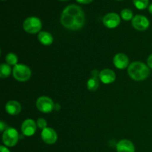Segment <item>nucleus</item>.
Segmentation results:
<instances>
[{"instance_id":"29","label":"nucleus","mask_w":152,"mask_h":152,"mask_svg":"<svg viewBox=\"0 0 152 152\" xmlns=\"http://www.w3.org/2000/svg\"><path fill=\"white\" fill-rule=\"evenodd\" d=\"M117 1H122V0H117Z\"/></svg>"},{"instance_id":"19","label":"nucleus","mask_w":152,"mask_h":152,"mask_svg":"<svg viewBox=\"0 0 152 152\" xmlns=\"http://www.w3.org/2000/svg\"><path fill=\"white\" fill-rule=\"evenodd\" d=\"M134 4L139 10H144L148 7L149 0H133Z\"/></svg>"},{"instance_id":"3","label":"nucleus","mask_w":152,"mask_h":152,"mask_svg":"<svg viewBox=\"0 0 152 152\" xmlns=\"http://www.w3.org/2000/svg\"><path fill=\"white\" fill-rule=\"evenodd\" d=\"M13 76L17 81L26 82L31 78V70L27 65L17 64L13 68Z\"/></svg>"},{"instance_id":"11","label":"nucleus","mask_w":152,"mask_h":152,"mask_svg":"<svg viewBox=\"0 0 152 152\" xmlns=\"http://www.w3.org/2000/svg\"><path fill=\"white\" fill-rule=\"evenodd\" d=\"M114 66L118 69H125L129 66V59L126 54L119 53L114 56L113 59Z\"/></svg>"},{"instance_id":"28","label":"nucleus","mask_w":152,"mask_h":152,"mask_svg":"<svg viewBox=\"0 0 152 152\" xmlns=\"http://www.w3.org/2000/svg\"><path fill=\"white\" fill-rule=\"evenodd\" d=\"M59 1H68V0H59Z\"/></svg>"},{"instance_id":"12","label":"nucleus","mask_w":152,"mask_h":152,"mask_svg":"<svg viewBox=\"0 0 152 152\" xmlns=\"http://www.w3.org/2000/svg\"><path fill=\"white\" fill-rule=\"evenodd\" d=\"M99 78L104 84H111L115 81L116 74L112 70L107 68V69H103L99 72Z\"/></svg>"},{"instance_id":"14","label":"nucleus","mask_w":152,"mask_h":152,"mask_svg":"<svg viewBox=\"0 0 152 152\" xmlns=\"http://www.w3.org/2000/svg\"><path fill=\"white\" fill-rule=\"evenodd\" d=\"M5 111L10 115H17L22 111V106L17 101L10 100L6 103Z\"/></svg>"},{"instance_id":"2","label":"nucleus","mask_w":152,"mask_h":152,"mask_svg":"<svg viewBox=\"0 0 152 152\" xmlns=\"http://www.w3.org/2000/svg\"><path fill=\"white\" fill-rule=\"evenodd\" d=\"M128 74L132 80L142 81L148 77L150 71L148 66L145 64L141 62H134L129 65Z\"/></svg>"},{"instance_id":"4","label":"nucleus","mask_w":152,"mask_h":152,"mask_svg":"<svg viewBox=\"0 0 152 152\" xmlns=\"http://www.w3.org/2000/svg\"><path fill=\"white\" fill-rule=\"evenodd\" d=\"M42 24L41 20L36 16L28 17L23 22V29L27 33L31 34H35L39 32L42 29Z\"/></svg>"},{"instance_id":"30","label":"nucleus","mask_w":152,"mask_h":152,"mask_svg":"<svg viewBox=\"0 0 152 152\" xmlns=\"http://www.w3.org/2000/svg\"><path fill=\"white\" fill-rule=\"evenodd\" d=\"M3 1H4V0H3Z\"/></svg>"},{"instance_id":"25","label":"nucleus","mask_w":152,"mask_h":152,"mask_svg":"<svg viewBox=\"0 0 152 152\" xmlns=\"http://www.w3.org/2000/svg\"><path fill=\"white\" fill-rule=\"evenodd\" d=\"M0 152H10V151L6 146L1 145V146H0Z\"/></svg>"},{"instance_id":"20","label":"nucleus","mask_w":152,"mask_h":152,"mask_svg":"<svg viewBox=\"0 0 152 152\" xmlns=\"http://www.w3.org/2000/svg\"><path fill=\"white\" fill-rule=\"evenodd\" d=\"M121 17L123 19L126 21H130L131 19H133V13L130 9H123L121 11Z\"/></svg>"},{"instance_id":"5","label":"nucleus","mask_w":152,"mask_h":152,"mask_svg":"<svg viewBox=\"0 0 152 152\" xmlns=\"http://www.w3.org/2000/svg\"><path fill=\"white\" fill-rule=\"evenodd\" d=\"M19 133L13 128H7L2 135L3 143L7 147H13L19 141Z\"/></svg>"},{"instance_id":"27","label":"nucleus","mask_w":152,"mask_h":152,"mask_svg":"<svg viewBox=\"0 0 152 152\" xmlns=\"http://www.w3.org/2000/svg\"><path fill=\"white\" fill-rule=\"evenodd\" d=\"M59 108H60V105H55V108H54V109L59 110Z\"/></svg>"},{"instance_id":"21","label":"nucleus","mask_w":152,"mask_h":152,"mask_svg":"<svg viewBox=\"0 0 152 152\" xmlns=\"http://www.w3.org/2000/svg\"><path fill=\"white\" fill-rule=\"evenodd\" d=\"M37 126L40 129H45L47 128V121L44 118H39L37 121Z\"/></svg>"},{"instance_id":"22","label":"nucleus","mask_w":152,"mask_h":152,"mask_svg":"<svg viewBox=\"0 0 152 152\" xmlns=\"http://www.w3.org/2000/svg\"><path fill=\"white\" fill-rule=\"evenodd\" d=\"M7 129V124L3 121L0 122V132H4Z\"/></svg>"},{"instance_id":"13","label":"nucleus","mask_w":152,"mask_h":152,"mask_svg":"<svg viewBox=\"0 0 152 152\" xmlns=\"http://www.w3.org/2000/svg\"><path fill=\"white\" fill-rule=\"evenodd\" d=\"M117 152H135L133 142L129 140H122L116 145Z\"/></svg>"},{"instance_id":"18","label":"nucleus","mask_w":152,"mask_h":152,"mask_svg":"<svg viewBox=\"0 0 152 152\" xmlns=\"http://www.w3.org/2000/svg\"><path fill=\"white\" fill-rule=\"evenodd\" d=\"M5 61L7 62V64H8L9 65H17L18 62V56H16L15 53H9L6 55L5 56Z\"/></svg>"},{"instance_id":"1","label":"nucleus","mask_w":152,"mask_h":152,"mask_svg":"<svg viewBox=\"0 0 152 152\" xmlns=\"http://www.w3.org/2000/svg\"><path fill=\"white\" fill-rule=\"evenodd\" d=\"M60 22L67 29L77 31L84 26L86 22L85 13L80 6L70 4L62 11Z\"/></svg>"},{"instance_id":"16","label":"nucleus","mask_w":152,"mask_h":152,"mask_svg":"<svg viewBox=\"0 0 152 152\" xmlns=\"http://www.w3.org/2000/svg\"><path fill=\"white\" fill-rule=\"evenodd\" d=\"M99 86V82L98 77H91L87 82V88L91 91H95L97 90Z\"/></svg>"},{"instance_id":"23","label":"nucleus","mask_w":152,"mask_h":152,"mask_svg":"<svg viewBox=\"0 0 152 152\" xmlns=\"http://www.w3.org/2000/svg\"><path fill=\"white\" fill-rule=\"evenodd\" d=\"M147 65L148 66V68L152 69V53L148 56V59H147Z\"/></svg>"},{"instance_id":"26","label":"nucleus","mask_w":152,"mask_h":152,"mask_svg":"<svg viewBox=\"0 0 152 152\" xmlns=\"http://www.w3.org/2000/svg\"><path fill=\"white\" fill-rule=\"evenodd\" d=\"M148 11H149V13H151V14H152V4H151L148 6Z\"/></svg>"},{"instance_id":"24","label":"nucleus","mask_w":152,"mask_h":152,"mask_svg":"<svg viewBox=\"0 0 152 152\" xmlns=\"http://www.w3.org/2000/svg\"><path fill=\"white\" fill-rule=\"evenodd\" d=\"M76 1H77V2L80 3V4H90L91 2H92L93 0H76Z\"/></svg>"},{"instance_id":"15","label":"nucleus","mask_w":152,"mask_h":152,"mask_svg":"<svg viewBox=\"0 0 152 152\" xmlns=\"http://www.w3.org/2000/svg\"><path fill=\"white\" fill-rule=\"evenodd\" d=\"M38 39L44 45H50L53 43V37L51 34L47 31H41L38 35Z\"/></svg>"},{"instance_id":"10","label":"nucleus","mask_w":152,"mask_h":152,"mask_svg":"<svg viewBox=\"0 0 152 152\" xmlns=\"http://www.w3.org/2000/svg\"><path fill=\"white\" fill-rule=\"evenodd\" d=\"M22 134L26 137H31L37 132V124L32 119H27L21 126Z\"/></svg>"},{"instance_id":"17","label":"nucleus","mask_w":152,"mask_h":152,"mask_svg":"<svg viewBox=\"0 0 152 152\" xmlns=\"http://www.w3.org/2000/svg\"><path fill=\"white\" fill-rule=\"evenodd\" d=\"M11 73H13V71L11 70L10 65H9L8 64H1L0 66V77L1 78H7L10 77Z\"/></svg>"},{"instance_id":"7","label":"nucleus","mask_w":152,"mask_h":152,"mask_svg":"<svg viewBox=\"0 0 152 152\" xmlns=\"http://www.w3.org/2000/svg\"><path fill=\"white\" fill-rule=\"evenodd\" d=\"M132 25L136 30L140 31H144L148 28L150 25L148 18L142 15H137L132 21Z\"/></svg>"},{"instance_id":"6","label":"nucleus","mask_w":152,"mask_h":152,"mask_svg":"<svg viewBox=\"0 0 152 152\" xmlns=\"http://www.w3.org/2000/svg\"><path fill=\"white\" fill-rule=\"evenodd\" d=\"M37 109L42 113H50L55 108L53 101L48 96H41L36 102Z\"/></svg>"},{"instance_id":"9","label":"nucleus","mask_w":152,"mask_h":152,"mask_svg":"<svg viewBox=\"0 0 152 152\" xmlns=\"http://www.w3.org/2000/svg\"><path fill=\"white\" fill-rule=\"evenodd\" d=\"M41 138L43 142L48 145L54 144L57 140V134L54 129L47 127L42 131Z\"/></svg>"},{"instance_id":"8","label":"nucleus","mask_w":152,"mask_h":152,"mask_svg":"<svg viewBox=\"0 0 152 152\" xmlns=\"http://www.w3.org/2000/svg\"><path fill=\"white\" fill-rule=\"evenodd\" d=\"M102 22L106 28L112 29L117 28L120 25V17L117 13H109L104 16Z\"/></svg>"}]
</instances>
